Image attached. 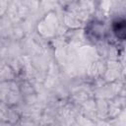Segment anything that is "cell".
<instances>
[{"mask_svg": "<svg viewBox=\"0 0 126 126\" xmlns=\"http://www.w3.org/2000/svg\"><path fill=\"white\" fill-rule=\"evenodd\" d=\"M114 32L117 34L118 37L124 38L125 36V22L124 21H118L114 24Z\"/></svg>", "mask_w": 126, "mask_h": 126, "instance_id": "cell-1", "label": "cell"}]
</instances>
